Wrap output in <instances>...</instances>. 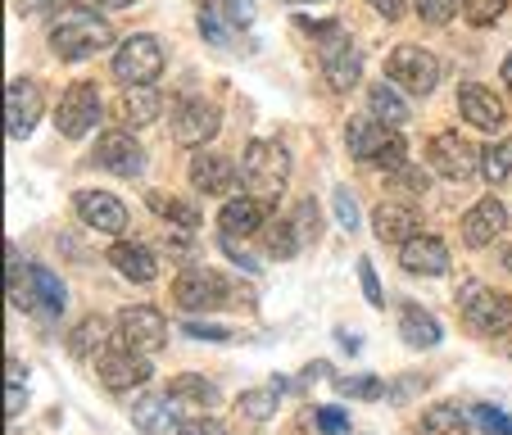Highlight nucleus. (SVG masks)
Wrapping results in <instances>:
<instances>
[{"label": "nucleus", "mask_w": 512, "mask_h": 435, "mask_svg": "<svg viewBox=\"0 0 512 435\" xmlns=\"http://www.w3.org/2000/svg\"><path fill=\"white\" fill-rule=\"evenodd\" d=\"M114 46V28L91 5H64L50 19V50L59 59H91Z\"/></svg>", "instance_id": "nucleus-1"}, {"label": "nucleus", "mask_w": 512, "mask_h": 435, "mask_svg": "<svg viewBox=\"0 0 512 435\" xmlns=\"http://www.w3.org/2000/svg\"><path fill=\"white\" fill-rule=\"evenodd\" d=\"M345 145H349V155H354V159L377 164L381 173H395V168L408 164V141L390 123H381L377 114H354V118H349Z\"/></svg>", "instance_id": "nucleus-2"}, {"label": "nucleus", "mask_w": 512, "mask_h": 435, "mask_svg": "<svg viewBox=\"0 0 512 435\" xmlns=\"http://www.w3.org/2000/svg\"><path fill=\"white\" fill-rule=\"evenodd\" d=\"M241 182L259 200H277L290 182V155L281 141H250L241 155Z\"/></svg>", "instance_id": "nucleus-3"}, {"label": "nucleus", "mask_w": 512, "mask_h": 435, "mask_svg": "<svg viewBox=\"0 0 512 435\" xmlns=\"http://www.w3.org/2000/svg\"><path fill=\"white\" fill-rule=\"evenodd\" d=\"M159 73H164V46L150 32H132V37L118 41L114 50V78L123 87H155Z\"/></svg>", "instance_id": "nucleus-4"}, {"label": "nucleus", "mask_w": 512, "mask_h": 435, "mask_svg": "<svg viewBox=\"0 0 512 435\" xmlns=\"http://www.w3.org/2000/svg\"><path fill=\"white\" fill-rule=\"evenodd\" d=\"M458 304H463V322L476 336H503V331H512V300L499 295V290H485L476 281H467Z\"/></svg>", "instance_id": "nucleus-5"}, {"label": "nucleus", "mask_w": 512, "mask_h": 435, "mask_svg": "<svg viewBox=\"0 0 512 435\" xmlns=\"http://www.w3.org/2000/svg\"><path fill=\"white\" fill-rule=\"evenodd\" d=\"M386 78L404 87L408 96H431L435 82H440V59L422 46H395L386 59Z\"/></svg>", "instance_id": "nucleus-6"}, {"label": "nucleus", "mask_w": 512, "mask_h": 435, "mask_svg": "<svg viewBox=\"0 0 512 435\" xmlns=\"http://www.w3.org/2000/svg\"><path fill=\"white\" fill-rule=\"evenodd\" d=\"M173 300L182 304L186 313H209L232 304V281L218 277L213 268H186L182 277L173 281Z\"/></svg>", "instance_id": "nucleus-7"}, {"label": "nucleus", "mask_w": 512, "mask_h": 435, "mask_svg": "<svg viewBox=\"0 0 512 435\" xmlns=\"http://www.w3.org/2000/svg\"><path fill=\"white\" fill-rule=\"evenodd\" d=\"M96 377L105 381L109 390L127 395V390L145 386V381L155 377V363H150V354H141V349L118 345V349H105V354L96 358Z\"/></svg>", "instance_id": "nucleus-8"}, {"label": "nucleus", "mask_w": 512, "mask_h": 435, "mask_svg": "<svg viewBox=\"0 0 512 435\" xmlns=\"http://www.w3.org/2000/svg\"><path fill=\"white\" fill-rule=\"evenodd\" d=\"M96 123H100V91L91 87V82H73L55 105V127L78 141V136H87Z\"/></svg>", "instance_id": "nucleus-9"}, {"label": "nucleus", "mask_w": 512, "mask_h": 435, "mask_svg": "<svg viewBox=\"0 0 512 435\" xmlns=\"http://www.w3.org/2000/svg\"><path fill=\"white\" fill-rule=\"evenodd\" d=\"M218 123H223V118H218V109H213L209 100L186 96V100H177V109H173V141L200 150V145H209L213 136H218Z\"/></svg>", "instance_id": "nucleus-10"}, {"label": "nucleus", "mask_w": 512, "mask_h": 435, "mask_svg": "<svg viewBox=\"0 0 512 435\" xmlns=\"http://www.w3.org/2000/svg\"><path fill=\"white\" fill-rule=\"evenodd\" d=\"M41 109H46V100H41V87L32 78H14L10 87H5V132H10V141L32 136Z\"/></svg>", "instance_id": "nucleus-11"}, {"label": "nucleus", "mask_w": 512, "mask_h": 435, "mask_svg": "<svg viewBox=\"0 0 512 435\" xmlns=\"http://www.w3.org/2000/svg\"><path fill=\"white\" fill-rule=\"evenodd\" d=\"M322 78H327L331 91H349L363 78V55H358V46L349 37H340V32L322 37Z\"/></svg>", "instance_id": "nucleus-12"}, {"label": "nucleus", "mask_w": 512, "mask_h": 435, "mask_svg": "<svg viewBox=\"0 0 512 435\" xmlns=\"http://www.w3.org/2000/svg\"><path fill=\"white\" fill-rule=\"evenodd\" d=\"M118 336H123V345L141 349V354H155L168 340V322H164V313L150 309V304H132V309L118 313Z\"/></svg>", "instance_id": "nucleus-13"}, {"label": "nucleus", "mask_w": 512, "mask_h": 435, "mask_svg": "<svg viewBox=\"0 0 512 435\" xmlns=\"http://www.w3.org/2000/svg\"><path fill=\"white\" fill-rule=\"evenodd\" d=\"M431 168L440 177H449V182H472V177L481 173V155H476L463 136L440 132L431 141Z\"/></svg>", "instance_id": "nucleus-14"}, {"label": "nucleus", "mask_w": 512, "mask_h": 435, "mask_svg": "<svg viewBox=\"0 0 512 435\" xmlns=\"http://www.w3.org/2000/svg\"><path fill=\"white\" fill-rule=\"evenodd\" d=\"M73 209H78V218L91 227V232H109V236L127 232V218H132L127 204L109 191H78L73 195Z\"/></svg>", "instance_id": "nucleus-15"}, {"label": "nucleus", "mask_w": 512, "mask_h": 435, "mask_svg": "<svg viewBox=\"0 0 512 435\" xmlns=\"http://www.w3.org/2000/svg\"><path fill=\"white\" fill-rule=\"evenodd\" d=\"M508 232V209H503L494 195H485V200H476L472 209H467L463 218V241L472 245V250H490L499 236Z\"/></svg>", "instance_id": "nucleus-16"}, {"label": "nucleus", "mask_w": 512, "mask_h": 435, "mask_svg": "<svg viewBox=\"0 0 512 435\" xmlns=\"http://www.w3.org/2000/svg\"><path fill=\"white\" fill-rule=\"evenodd\" d=\"M96 164L114 177H141L145 173V150L136 145V136L127 132H105L96 145Z\"/></svg>", "instance_id": "nucleus-17"}, {"label": "nucleus", "mask_w": 512, "mask_h": 435, "mask_svg": "<svg viewBox=\"0 0 512 435\" xmlns=\"http://www.w3.org/2000/svg\"><path fill=\"white\" fill-rule=\"evenodd\" d=\"M399 263H404V272H417V277H440V272H449V245L440 236L417 232L413 241L399 245Z\"/></svg>", "instance_id": "nucleus-18"}, {"label": "nucleus", "mask_w": 512, "mask_h": 435, "mask_svg": "<svg viewBox=\"0 0 512 435\" xmlns=\"http://www.w3.org/2000/svg\"><path fill=\"white\" fill-rule=\"evenodd\" d=\"M458 109H463V118L472 127H481V132H499V127L508 123V109H503V100L494 96L490 87H481V82H467V87L458 91Z\"/></svg>", "instance_id": "nucleus-19"}, {"label": "nucleus", "mask_w": 512, "mask_h": 435, "mask_svg": "<svg viewBox=\"0 0 512 435\" xmlns=\"http://www.w3.org/2000/svg\"><path fill=\"white\" fill-rule=\"evenodd\" d=\"M182 408H177V399L168 395H145V399H136L132 404V426L141 435H173L177 431V422H182Z\"/></svg>", "instance_id": "nucleus-20"}, {"label": "nucleus", "mask_w": 512, "mask_h": 435, "mask_svg": "<svg viewBox=\"0 0 512 435\" xmlns=\"http://www.w3.org/2000/svg\"><path fill=\"white\" fill-rule=\"evenodd\" d=\"M236 182V168L227 155H218V150H200V155L191 159V186L200 195H227Z\"/></svg>", "instance_id": "nucleus-21"}, {"label": "nucleus", "mask_w": 512, "mask_h": 435, "mask_svg": "<svg viewBox=\"0 0 512 435\" xmlns=\"http://www.w3.org/2000/svg\"><path fill=\"white\" fill-rule=\"evenodd\" d=\"M223 232L227 236H254L268 227V200H259V195H236V200L223 204Z\"/></svg>", "instance_id": "nucleus-22"}, {"label": "nucleus", "mask_w": 512, "mask_h": 435, "mask_svg": "<svg viewBox=\"0 0 512 435\" xmlns=\"http://www.w3.org/2000/svg\"><path fill=\"white\" fill-rule=\"evenodd\" d=\"M109 263H114L118 272H123L127 281H155L159 277V254L150 250V245H141V241H118V245H109Z\"/></svg>", "instance_id": "nucleus-23"}, {"label": "nucleus", "mask_w": 512, "mask_h": 435, "mask_svg": "<svg viewBox=\"0 0 512 435\" xmlns=\"http://www.w3.org/2000/svg\"><path fill=\"white\" fill-rule=\"evenodd\" d=\"M109 331H118V327H109L105 318L87 313V318H82L78 327L68 331V354L78 358V363H96V358L109 349Z\"/></svg>", "instance_id": "nucleus-24"}, {"label": "nucleus", "mask_w": 512, "mask_h": 435, "mask_svg": "<svg viewBox=\"0 0 512 435\" xmlns=\"http://www.w3.org/2000/svg\"><path fill=\"white\" fill-rule=\"evenodd\" d=\"M372 232L386 245H404L417 236V213L408 204H377L372 209Z\"/></svg>", "instance_id": "nucleus-25"}, {"label": "nucleus", "mask_w": 512, "mask_h": 435, "mask_svg": "<svg viewBox=\"0 0 512 435\" xmlns=\"http://www.w3.org/2000/svg\"><path fill=\"white\" fill-rule=\"evenodd\" d=\"M368 109L381 118V123H390V127H404L408 118H413V109H408V100H404V87H395L390 78L372 82V91H368Z\"/></svg>", "instance_id": "nucleus-26"}, {"label": "nucleus", "mask_w": 512, "mask_h": 435, "mask_svg": "<svg viewBox=\"0 0 512 435\" xmlns=\"http://www.w3.org/2000/svg\"><path fill=\"white\" fill-rule=\"evenodd\" d=\"M168 395L177 399V408H191V413H209L218 404V386L209 377H195V372H182V377L168 381Z\"/></svg>", "instance_id": "nucleus-27"}, {"label": "nucleus", "mask_w": 512, "mask_h": 435, "mask_svg": "<svg viewBox=\"0 0 512 435\" xmlns=\"http://www.w3.org/2000/svg\"><path fill=\"white\" fill-rule=\"evenodd\" d=\"M399 336H404V345H413V349H435L445 340V331H440V322H435L426 309L408 304V309L399 313Z\"/></svg>", "instance_id": "nucleus-28"}, {"label": "nucleus", "mask_w": 512, "mask_h": 435, "mask_svg": "<svg viewBox=\"0 0 512 435\" xmlns=\"http://www.w3.org/2000/svg\"><path fill=\"white\" fill-rule=\"evenodd\" d=\"M159 109H164V100H159L155 87H127L123 100H118V114H123L127 127H150L159 118Z\"/></svg>", "instance_id": "nucleus-29"}, {"label": "nucleus", "mask_w": 512, "mask_h": 435, "mask_svg": "<svg viewBox=\"0 0 512 435\" xmlns=\"http://www.w3.org/2000/svg\"><path fill=\"white\" fill-rule=\"evenodd\" d=\"M300 245H304V236H300V227L290 223V218H272V227H263V250L272 254V259H295L300 254Z\"/></svg>", "instance_id": "nucleus-30"}, {"label": "nucleus", "mask_w": 512, "mask_h": 435, "mask_svg": "<svg viewBox=\"0 0 512 435\" xmlns=\"http://www.w3.org/2000/svg\"><path fill=\"white\" fill-rule=\"evenodd\" d=\"M281 390H286V381H268V386H259V390H245V395L236 399V408H241L250 422H268L281 404Z\"/></svg>", "instance_id": "nucleus-31"}, {"label": "nucleus", "mask_w": 512, "mask_h": 435, "mask_svg": "<svg viewBox=\"0 0 512 435\" xmlns=\"http://www.w3.org/2000/svg\"><path fill=\"white\" fill-rule=\"evenodd\" d=\"M422 435H467V413L454 404H431L422 417Z\"/></svg>", "instance_id": "nucleus-32"}, {"label": "nucleus", "mask_w": 512, "mask_h": 435, "mask_svg": "<svg viewBox=\"0 0 512 435\" xmlns=\"http://www.w3.org/2000/svg\"><path fill=\"white\" fill-rule=\"evenodd\" d=\"M145 204H150V213H159V218H168V223H177V227H200V213H195L186 200H173V195H164V191H150Z\"/></svg>", "instance_id": "nucleus-33"}, {"label": "nucleus", "mask_w": 512, "mask_h": 435, "mask_svg": "<svg viewBox=\"0 0 512 435\" xmlns=\"http://www.w3.org/2000/svg\"><path fill=\"white\" fill-rule=\"evenodd\" d=\"M481 173L485 182H508L512 177V141H494L481 150Z\"/></svg>", "instance_id": "nucleus-34"}, {"label": "nucleus", "mask_w": 512, "mask_h": 435, "mask_svg": "<svg viewBox=\"0 0 512 435\" xmlns=\"http://www.w3.org/2000/svg\"><path fill=\"white\" fill-rule=\"evenodd\" d=\"M503 10H508V0H463V19L472 23V28H490V23H499Z\"/></svg>", "instance_id": "nucleus-35"}, {"label": "nucleus", "mask_w": 512, "mask_h": 435, "mask_svg": "<svg viewBox=\"0 0 512 435\" xmlns=\"http://www.w3.org/2000/svg\"><path fill=\"white\" fill-rule=\"evenodd\" d=\"M413 5L426 23H435V28H445L454 14H463V0H413Z\"/></svg>", "instance_id": "nucleus-36"}, {"label": "nucleus", "mask_w": 512, "mask_h": 435, "mask_svg": "<svg viewBox=\"0 0 512 435\" xmlns=\"http://www.w3.org/2000/svg\"><path fill=\"white\" fill-rule=\"evenodd\" d=\"M336 390L349 399H381L386 395V386H381L377 377H336Z\"/></svg>", "instance_id": "nucleus-37"}, {"label": "nucleus", "mask_w": 512, "mask_h": 435, "mask_svg": "<svg viewBox=\"0 0 512 435\" xmlns=\"http://www.w3.org/2000/svg\"><path fill=\"white\" fill-rule=\"evenodd\" d=\"M472 422L481 426L485 435H512V417L499 413V408H490V404H476L472 408Z\"/></svg>", "instance_id": "nucleus-38"}, {"label": "nucleus", "mask_w": 512, "mask_h": 435, "mask_svg": "<svg viewBox=\"0 0 512 435\" xmlns=\"http://www.w3.org/2000/svg\"><path fill=\"white\" fill-rule=\"evenodd\" d=\"M358 286H363V300H368L372 309H381V304H386V290H381V281H377V268H372L368 259L358 263Z\"/></svg>", "instance_id": "nucleus-39"}, {"label": "nucleus", "mask_w": 512, "mask_h": 435, "mask_svg": "<svg viewBox=\"0 0 512 435\" xmlns=\"http://www.w3.org/2000/svg\"><path fill=\"white\" fill-rule=\"evenodd\" d=\"M390 186H395V191H404V195H422L426 191V173H422V168H413V164H404V168H395V173H390Z\"/></svg>", "instance_id": "nucleus-40"}, {"label": "nucleus", "mask_w": 512, "mask_h": 435, "mask_svg": "<svg viewBox=\"0 0 512 435\" xmlns=\"http://www.w3.org/2000/svg\"><path fill=\"white\" fill-rule=\"evenodd\" d=\"M173 435H227V422H218V417H182L177 422V431Z\"/></svg>", "instance_id": "nucleus-41"}, {"label": "nucleus", "mask_w": 512, "mask_h": 435, "mask_svg": "<svg viewBox=\"0 0 512 435\" xmlns=\"http://www.w3.org/2000/svg\"><path fill=\"white\" fill-rule=\"evenodd\" d=\"M313 218H318V204L300 200V204H295V218H290V223L300 227V236H309V241H313V236H318V223H313Z\"/></svg>", "instance_id": "nucleus-42"}, {"label": "nucleus", "mask_w": 512, "mask_h": 435, "mask_svg": "<svg viewBox=\"0 0 512 435\" xmlns=\"http://www.w3.org/2000/svg\"><path fill=\"white\" fill-rule=\"evenodd\" d=\"M336 218H340V227H358V204H354V195L345 191V186H336Z\"/></svg>", "instance_id": "nucleus-43"}, {"label": "nucleus", "mask_w": 512, "mask_h": 435, "mask_svg": "<svg viewBox=\"0 0 512 435\" xmlns=\"http://www.w3.org/2000/svg\"><path fill=\"white\" fill-rule=\"evenodd\" d=\"M182 331H186L191 340H218V345H223V340H232V331H227V327H209V322H200V318L186 322Z\"/></svg>", "instance_id": "nucleus-44"}, {"label": "nucleus", "mask_w": 512, "mask_h": 435, "mask_svg": "<svg viewBox=\"0 0 512 435\" xmlns=\"http://www.w3.org/2000/svg\"><path fill=\"white\" fill-rule=\"evenodd\" d=\"M14 10H19L23 19H37V14H59L64 0H14Z\"/></svg>", "instance_id": "nucleus-45"}, {"label": "nucleus", "mask_w": 512, "mask_h": 435, "mask_svg": "<svg viewBox=\"0 0 512 435\" xmlns=\"http://www.w3.org/2000/svg\"><path fill=\"white\" fill-rule=\"evenodd\" d=\"M318 431H327V435H345V431H349V417L340 413V408H318Z\"/></svg>", "instance_id": "nucleus-46"}, {"label": "nucleus", "mask_w": 512, "mask_h": 435, "mask_svg": "<svg viewBox=\"0 0 512 435\" xmlns=\"http://www.w3.org/2000/svg\"><path fill=\"white\" fill-rule=\"evenodd\" d=\"M200 23H204V37H209V46H223V23H218V14H213V5H200Z\"/></svg>", "instance_id": "nucleus-47"}, {"label": "nucleus", "mask_w": 512, "mask_h": 435, "mask_svg": "<svg viewBox=\"0 0 512 435\" xmlns=\"http://www.w3.org/2000/svg\"><path fill=\"white\" fill-rule=\"evenodd\" d=\"M368 5L381 14V19H390V23L404 19V10H408V0H368Z\"/></svg>", "instance_id": "nucleus-48"}, {"label": "nucleus", "mask_w": 512, "mask_h": 435, "mask_svg": "<svg viewBox=\"0 0 512 435\" xmlns=\"http://www.w3.org/2000/svg\"><path fill=\"white\" fill-rule=\"evenodd\" d=\"M23 404H28V390H23L19 381H10V404H5V413L19 417V413H23Z\"/></svg>", "instance_id": "nucleus-49"}, {"label": "nucleus", "mask_w": 512, "mask_h": 435, "mask_svg": "<svg viewBox=\"0 0 512 435\" xmlns=\"http://www.w3.org/2000/svg\"><path fill=\"white\" fill-rule=\"evenodd\" d=\"M499 73H503V82H508V91H512V50L503 55V68H499Z\"/></svg>", "instance_id": "nucleus-50"}, {"label": "nucleus", "mask_w": 512, "mask_h": 435, "mask_svg": "<svg viewBox=\"0 0 512 435\" xmlns=\"http://www.w3.org/2000/svg\"><path fill=\"white\" fill-rule=\"evenodd\" d=\"M503 268L512 272V245H508V250H503Z\"/></svg>", "instance_id": "nucleus-51"}, {"label": "nucleus", "mask_w": 512, "mask_h": 435, "mask_svg": "<svg viewBox=\"0 0 512 435\" xmlns=\"http://www.w3.org/2000/svg\"><path fill=\"white\" fill-rule=\"evenodd\" d=\"M286 5H318V0H286Z\"/></svg>", "instance_id": "nucleus-52"}]
</instances>
